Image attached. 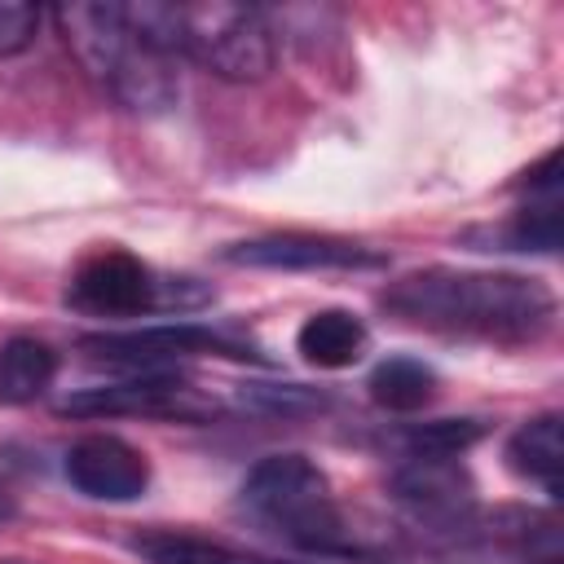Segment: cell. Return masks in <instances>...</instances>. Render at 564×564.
Returning a JSON list of instances; mask_svg holds the SVG:
<instances>
[{"instance_id": "cell-19", "label": "cell", "mask_w": 564, "mask_h": 564, "mask_svg": "<svg viewBox=\"0 0 564 564\" xmlns=\"http://www.w3.org/2000/svg\"><path fill=\"white\" fill-rule=\"evenodd\" d=\"M40 9L35 4H22V0H0V57H13L22 48L35 44V31H40Z\"/></svg>"}, {"instance_id": "cell-13", "label": "cell", "mask_w": 564, "mask_h": 564, "mask_svg": "<svg viewBox=\"0 0 564 564\" xmlns=\"http://www.w3.org/2000/svg\"><path fill=\"white\" fill-rule=\"evenodd\" d=\"M57 348L35 335L0 339V405H31L57 379Z\"/></svg>"}, {"instance_id": "cell-1", "label": "cell", "mask_w": 564, "mask_h": 564, "mask_svg": "<svg viewBox=\"0 0 564 564\" xmlns=\"http://www.w3.org/2000/svg\"><path fill=\"white\" fill-rule=\"evenodd\" d=\"M379 304L436 335L485 339V344H538L555 326V291L524 273H476V269H423L383 286Z\"/></svg>"}, {"instance_id": "cell-9", "label": "cell", "mask_w": 564, "mask_h": 564, "mask_svg": "<svg viewBox=\"0 0 564 564\" xmlns=\"http://www.w3.org/2000/svg\"><path fill=\"white\" fill-rule=\"evenodd\" d=\"M392 498L423 529H445V533L476 529V489L458 458L405 454V463L392 471Z\"/></svg>"}, {"instance_id": "cell-17", "label": "cell", "mask_w": 564, "mask_h": 564, "mask_svg": "<svg viewBox=\"0 0 564 564\" xmlns=\"http://www.w3.org/2000/svg\"><path fill=\"white\" fill-rule=\"evenodd\" d=\"M480 436H485V423L480 419H432V423L405 427L401 445H405V454H445V458H458Z\"/></svg>"}, {"instance_id": "cell-3", "label": "cell", "mask_w": 564, "mask_h": 564, "mask_svg": "<svg viewBox=\"0 0 564 564\" xmlns=\"http://www.w3.org/2000/svg\"><path fill=\"white\" fill-rule=\"evenodd\" d=\"M238 502L251 520H260L264 529L304 551H348V529L330 498V480L304 454L260 458L247 471Z\"/></svg>"}, {"instance_id": "cell-11", "label": "cell", "mask_w": 564, "mask_h": 564, "mask_svg": "<svg viewBox=\"0 0 564 564\" xmlns=\"http://www.w3.org/2000/svg\"><path fill=\"white\" fill-rule=\"evenodd\" d=\"M463 242L471 251H538V256H555L560 251V198H524L502 225L467 229Z\"/></svg>"}, {"instance_id": "cell-7", "label": "cell", "mask_w": 564, "mask_h": 564, "mask_svg": "<svg viewBox=\"0 0 564 564\" xmlns=\"http://www.w3.org/2000/svg\"><path fill=\"white\" fill-rule=\"evenodd\" d=\"M62 414L75 419H119V414H145V419H207L216 405L198 397V388L181 370H128L115 383L79 388L57 401Z\"/></svg>"}, {"instance_id": "cell-10", "label": "cell", "mask_w": 564, "mask_h": 564, "mask_svg": "<svg viewBox=\"0 0 564 564\" xmlns=\"http://www.w3.org/2000/svg\"><path fill=\"white\" fill-rule=\"evenodd\" d=\"M75 494L93 502H137L150 489V458L115 432H88L66 449L62 463Z\"/></svg>"}, {"instance_id": "cell-4", "label": "cell", "mask_w": 564, "mask_h": 564, "mask_svg": "<svg viewBox=\"0 0 564 564\" xmlns=\"http://www.w3.org/2000/svg\"><path fill=\"white\" fill-rule=\"evenodd\" d=\"M216 300L198 278H167L128 247L88 251L66 278V304L97 322L150 317V313H194Z\"/></svg>"}, {"instance_id": "cell-2", "label": "cell", "mask_w": 564, "mask_h": 564, "mask_svg": "<svg viewBox=\"0 0 564 564\" xmlns=\"http://www.w3.org/2000/svg\"><path fill=\"white\" fill-rule=\"evenodd\" d=\"M66 48L93 84H101L132 115H163L181 97L176 57L150 44L123 4H62L53 13Z\"/></svg>"}, {"instance_id": "cell-15", "label": "cell", "mask_w": 564, "mask_h": 564, "mask_svg": "<svg viewBox=\"0 0 564 564\" xmlns=\"http://www.w3.org/2000/svg\"><path fill=\"white\" fill-rule=\"evenodd\" d=\"M507 463L516 476L546 489V498H560V467H564V441H560V414H538L520 423L507 441Z\"/></svg>"}, {"instance_id": "cell-5", "label": "cell", "mask_w": 564, "mask_h": 564, "mask_svg": "<svg viewBox=\"0 0 564 564\" xmlns=\"http://www.w3.org/2000/svg\"><path fill=\"white\" fill-rule=\"evenodd\" d=\"M176 62H194L225 84H256L273 70V26L247 4H172Z\"/></svg>"}, {"instance_id": "cell-16", "label": "cell", "mask_w": 564, "mask_h": 564, "mask_svg": "<svg viewBox=\"0 0 564 564\" xmlns=\"http://www.w3.org/2000/svg\"><path fill=\"white\" fill-rule=\"evenodd\" d=\"M366 392L388 414H414V410L432 405V397H436V370L427 361H419V357H388V361H379L370 370Z\"/></svg>"}, {"instance_id": "cell-12", "label": "cell", "mask_w": 564, "mask_h": 564, "mask_svg": "<svg viewBox=\"0 0 564 564\" xmlns=\"http://www.w3.org/2000/svg\"><path fill=\"white\" fill-rule=\"evenodd\" d=\"M370 344V330L348 308H317L295 330V352L317 370H348L361 361Z\"/></svg>"}, {"instance_id": "cell-18", "label": "cell", "mask_w": 564, "mask_h": 564, "mask_svg": "<svg viewBox=\"0 0 564 564\" xmlns=\"http://www.w3.org/2000/svg\"><path fill=\"white\" fill-rule=\"evenodd\" d=\"M242 401L256 410H273V414H295V410H322L326 397L304 388V383H247Z\"/></svg>"}, {"instance_id": "cell-20", "label": "cell", "mask_w": 564, "mask_h": 564, "mask_svg": "<svg viewBox=\"0 0 564 564\" xmlns=\"http://www.w3.org/2000/svg\"><path fill=\"white\" fill-rule=\"evenodd\" d=\"M9 511H13V502H9V498H4V494H0V520H4V516H9Z\"/></svg>"}, {"instance_id": "cell-14", "label": "cell", "mask_w": 564, "mask_h": 564, "mask_svg": "<svg viewBox=\"0 0 564 564\" xmlns=\"http://www.w3.org/2000/svg\"><path fill=\"white\" fill-rule=\"evenodd\" d=\"M128 551L141 555L145 564H291V560L251 555L242 546H229V542H216V538H198V533H181V529L132 533Z\"/></svg>"}, {"instance_id": "cell-6", "label": "cell", "mask_w": 564, "mask_h": 564, "mask_svg": "<svg viewBox=\"0 0 564 564\" xmlns=\"http://www.w3.org/2000/svg\"><path fill=\"white\" fill-rule=\"evenodd\" d=\"M79 348L93 361L123 366V370H176L189 357H225V361H269L256 339L203 326V322H159L132 330H101L84 335Z\"/></svg>"}, {"instance_id": "cell-8", "label": "cell", "mask_w": 564, "mask_h": 564, "mask_svg": "<svg viewBox=\"0 0 564 564\" xmlns=\"http://www.w3.org/2000/svg\"><path fill=\"white\" fill-rule=\"evenodd\" d=\"M220 260L242 264V269H286V273H375V269H388V251H379V247L335 238V234H304V229L260 234V238L234 242L220 251Z\"/></svg>"}]
</instances>
